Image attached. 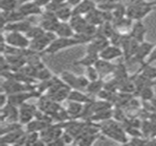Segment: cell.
<instances>
[{
    "mask_svg": "<svg viewBox=\"0 0 156 146\" xmlns=\"http://www.w3.org/2000/svg\"><path fill=\"white\" fill-rule=\"evenodd\" d=\"M134 96H138L142 100L143 102L151 101L154 98H155L154 86H147V87H144L136 91L134 93Z\"/></svg>",
    "mask_w": 156,
    "mask_h": 146,
    "instance_id": "d4e9b609",
    "label": "cell"
},
{
    "mask_svg": "<svg viewBox=\"0 0 156 146\" xmlns=\"http://www.w3.org/2000/svg\"><path fill=\"white\" fill-rule=\"evenodd\" d=\"M85 76L88 78V80L90 81H93V80H97L101 79L100 75L94 66H90V67L86 68V75Z\"/></svg>",
    "mask_w": 156,
    "mask_h": 146,
    "instance_id": "d590c367",
    "label": "cell"
},
{
    "mask_svg": "<svg viewBox=\"0 0 156 146\" xmlns=\"http://www.w3.org/2000/svg\"><path fill=\"white\" fill-rule=\"evenodd\" d=\"M154 62H156V45H154V47L152 49L150 55L148 56V58L146 59V60L144 61V63L142 64V65H152Z\"/></svg>",
    "mask_w": 156,
    "mask_h": 146,
    "instance_id": "74e56055",
    "label": "cell"
},
{
    "mask_svg": "<svg viewBox=\"0 0 156 146\" xmlns=\"http://www.w3.org/2000/svg\"><path fill=\"white\" fill-rule=\"evenodd\" d=\"M94 67L97 69L100 75V78L103 80L105 77H108L109 75H112V73L114 72L116 64L112 63V61L105 60V59L99 58V59L94 64Z\"/></svg>",
    "mask_w": 156,
    "mask_h": 146,
    "instance_id": "7c38bea8",
    "label": "cell"
},
{
    "mask_svg": "<svg viewBox=\"0 0 156 146\" xmlns=\"http://www.w3.org/2000/svg\"><path fill=\"white\" fill-rule=\"evenodd\" d=\"M147 33V29L142 21H134L132 27V29L128 33L133 39L142 43L145 40V36Z\"/></svg>",
    "mask_w": 156,
    "mask_h": 146,
    "instance_id": "5bb4252c",
    "label": "cell"
},
{
    "mask_svg": "<svg viewBox=\"0 0 156 146\" xmlns=\"http://www.w3.org/2000/svg\"><path fill=\"white\" fill-rule=\"evenodd\" d=\"M156 6V1L130 0L126 5V16L133 21H142Z\"/></svg>",
    "mask_w": 156,
    "mask_h": 146,
    "instance_id": "7a4b0ae2",
    "label": "cell"
},
{
    "mask_svg": "<svg viewBox=\"0 0 156 146\" xmlns=\"http://www.w3.org/2000/svg\"><path fill=\"white\" fill-rule=\"evenodd\" d=\"M72 8L73 7H71L68 3H65L59 5L54 13L59 21L68 22L72 16Z\"/></svg>",
    "mask_w": 156,
    "mask_h": 146,
    "instance_id": "7402d4cb",
    "label": "cell"
},
{
    "mask_svg": "<svg viewBox=\"0 0 156 146\" xmlns=\"http://www.w3.org/2000/svg\"><path fill=\"white\" fill-rule=\"evenodd\" d=\"M133 20H132L130 17L128 16H124L121 19H119L118 21L113 22V26L116 31L122 33V34H128L130 32V30L132 29V27L133 25Z\"/></svg>",
    "mask_w": 156,
    "mask_h": 146,
    "instance_id": "603a6c76",
    "label": "cell"
},
{
    "mask_svg": "<svg viewBox=\"0 0 156 146\" xmlns=\"http://www.w3.org/2000/svg\"><path fill=\"white\" fill-rule=\"evenodd\" d=\"M31 23L27 20H19L15 22L6 23L4 25V29L7 32H19V33H26L29 27H31Z\"/></svg>",
    "mask_w": 156,
    "mask_h": 146,
    "instance_id": "2e32d148",
    "label": "cell"
},
{
    "mask_svg": "<svg viewBox=\"0 0 156 146\" xmlns=\"http://www.w3.org/2000/svg\"><path fill=\"white\" fill-rule=\"evenodd\" d=\"M99 124H100L101 134L119 144H127L129 138L121 123L112 118Z\"/></svg>",
    "mask_w": 156,
    "mask_h": 146,
    "instance_id": "6da1fadb",
    "label": "cell"
},
{
    "mask_svg": "<svg viewBox=\"0 0 156 146\" xmlns=\"http://www.w3.org/2000/svg\"><path fill=\"white\" fill-rule=\"evenodd\" d=\"M67 1V3L70 5V6H72V7H74L75 5H77L81 0H66Z\"/></svg>",
    "mask_w": 156,
    "mask_h": 146,
    "instance_id": "f35d334b",
    "label": "cell"
},
{
    "mask_svg": "<svg viewBox=\"0 0 156 146\" xmlns=\"http://www.w3.org/2000/svg\"><path fill=\"white\" fill-rule=\"evenodd\" d=\"M25 17L30 16H37L42 14L41 6H39L36 2L34 1H26L22 3V5L17 9Z\"/></svg>",
    "mask_w": 156,
    "mask_h": 146,
    "instance_id": "4fadbf2b",
    "label": "cell"
},
{
    "mask_svg": "<svg viewBox=\"0 0 156 146\" xmlns=\"http://www.w3.org/2000/svg\"><path fill=\"white\" fill-rule=\"evenodd\" d=\"M99 59V55L97 54H93V53H90V52H86V55L76 60L74 62L75 65L77 66H82V67H90V66H94V64L96 63V61Z\"/></svg>",
    "mask_w": 156,
    "mask_h": 146,
    "instance_id": "f546056e",
    "label": "cell"
},
{
    "mask_svg": "<svg viewBox=\"0 0 156 146\" xmlns=\"http://www.w3.org/2000/svg\"><path fill=\"white\" fill-rule=\"evenodd\" d=\"M148 144H156V136L151 138V139H149Z\"/></svg>",
    "mask_w": 156,
    "mask_h": 146,
    "instance_id": "ab89813d",
    "label": "cell"
},
{
    "mask_svg": "<svg viewBox=\"0 0 156 146\" xmlns=\"http://www.w3.org/2000/svg\"><path fill=\"white\" fill-rule=\"evenodd\" d=\"M97 5L94 0H81L72 8V15L86 16L91 10L96 8Z\"/></svg>",
    "mask_w": 156,
    "mask_h": 146,
    "instance_id": "ac0fdd59",
    "label": "cell"
},
{
    "mask_svg": "<svg viewBox=\"0 0 156 146\" xmlns=\"http://www.w3.org/2000/svg\"><path fill=\"white\" fill-rule=\"evenodd\" d=\"M52 73L49 71L48 69H47L45 66L37 70L36 72V76H35V79L36 80H38L40 81H43V80H48L49 79L52 78Z\"/></svg>",
    "mask_w": 156,
    "mask_h": 146,
    "instance_id": "836d02e7",
    "label": "cell"
},
{
    "mask_svg": "<svg viewBox=\"0 0 156 146\" xmlns=\"http://www.w3.org/2000/svg\"><path fill=\"white\" fill-rule=\"evenodd\" d=\"M99 58L105 59V60L112 61V60L117 59H122L123 53H122V50L120 47L110 44L100 52Z\"/></svg>",
    "mask_w": 156,
    "mask_h": 146,
    "instance_id": "8fae6325",
    "label": "cell"
},
{
    "mask_svg": "<svg viewBox=\"0 0 156 146\" xmlns=\"http://www.w3.org/2000/svg\"><path fill=\"white\" fill-rule=\"evenodd\" d=\"M55 34L58 37H71L75 35L69 23L62 22V21H59V23L56 28Z\"/></svg>",
    "mask_w": 156,
    "mask_h": 146,
    "instance_id": "cb8c5ba5",
    "label": "cell"
},
{
    "mask_svg": "<svg viewBox=\"0 0 156 146\" xmlns=\"http://www.w3.org/2000/svg\"><path fill=\"white\" fill-rule=\"evenodd\" d=\"M46 31L40 27V26H31L29 27V29L25 33V35L27 36V37L31 40V39H34L41 35H43Z\"/></svg>",
    "mask_w": 156,
    "mask_h": 146,
    "instance_id": "d6a6232c",
    "label": "cell"
},
{
    "mask_svg": "<svg viewBox=\"0 0 156 146\" xmlns=\"http://www.w3.org/2000/svg\"><path fill=\"white\" fill-rule=\"evenodd\" d=\"M17 5V0H0V9L3 12L15 10Z\"/></svg>",
    "mask_w": 156,
    "mask_h": 146,
    "instance_id": "e575fe53",
    "label": "cell"
},
{
    "mask_svg": "<svg viewBox=\"0 0 156 146\" xmlns=\"http://www.w3.org/2000/svg\"><path fill=\"white\" fill-rule=\"evenodd\" d=\"M69 23L75 34H82L89 25L85 16L80 15H72Z\"/></svg>",
    "mask_w": 156,
    "mask_h": 146,
    "instance_id": "9a60e30c",
    "label": "cell"
},
{
    "mask_svg": "<svg viewBox=\"0 0 156 146\" xmlns=\"http://www.w3.org/2000/svg\"><path fill=\"white\" fill-rule=\"evenodd\" d=\"M137 73H140L144 77L151 80H156V67L152 65H142L136 71Z\"/></svg>",
    "mask_w": 156,
    "mask_h": 146,
    "instance_id": "1f68e13d",
    "label": "cell"
},
{
    "mask_svg": "<svg viewBox=\"0 0 156 146\" xmlns=\"http://www.w3.org/2000/svg\"><path fill=\"white\" fill-rule=\"evenodd\" d=\"M40 96H41V94L37 90L27 91H22V92L12 94V95H8L7 102L14 106L19 107L21 104L27 102L28 100H30L32 98H39Z\"/></svg>",
    "mask_w": 156,
    "mask_h": 146,
    "instance_id": "ba28073f",
    "label": "cell"
},
{
    "mask_svg": "<svg viewBox=\"0 0 156 146\" xmlns=\"http://www.w3.org/2000/svg\"><path fill=\"white\" fill-rule=\"evenodd\" d=\"M154 43H150V42H147V41H144L142 43H140L135 54L133 55V57L126 62V64H129V63H137L139 64L140 66L142 64L144 63V61L146 60V59L148 58V56L150 55L152 49L154 48Z\"/></svg>",
    "mask_w": 156,
    "mask_h": 146,
    "instance_id": "52a82bcc",
    "label": "cell"
},
{
    "mask_svg": "<svg viewBox=\"0 0 156 146\" xmlns=\"http://www.w3.org/2000/svg\"><path fill=\"white\" fill-rule=\"evenodd\" d=\"M1 114L3 115L5 122L7 123H18V107L10 103H6L3 108Z\"/></svg>",
    "mask_w": 156,
    "mask_h": 146,
    "instance_id": "e0dca14e",
    "label": "cell"
},
{
    "mask_svg": "<svg viewBox=\"0 0 156 146\" xmlns=\"http://www.w3.org/2000/svg\"><path fill=\"white\" fill-rule=\"evenodd\" d=\"M21 127H22V124H20V123H8V124H6L5 127L0 126V138H1L5 134L8 133V132H10V131H13V130L21 128Z\"/></svg>",
    "mask_w": 156,
    "mask_h": 146,
    "instance_id": "8d00e7d4",
    "label": "cell"
},
{
    "mask_svg": "<svg viewBox=\"0 0 156 146\" xmlns=\"http://www.w3.org/2000/svg\"><path fill=\"white\" fill-rule=\"evenodd\" d=\"M77 45H80V41L73 36L71 37H57L56 39H54L49 46L47 48V49L42 54H55L60 50H63L65 48H69Z\"/></svg>",
    "mask_w": 156,
    "mask_h": 146,
    "instance_id": "3957f363",
    "label": "cell"
},
{
    "mask_svg": "<svg viewBox=\"0 0 156 146\" xmlns=\"http://www.w3.org/2000/svg\"><path fill=\"white\" fill-rule=\"evenodd\" d=\"M103 87H104V80L102 79H99L97 80L90 81L85 91L86 93H88L90 96H97L99 92L103 89Z\"/></svg>",
    "mask_w": 156,
    "mask_h": 146,
    "instance_id": "f1b7e54d",
    "label": "cell"
},
{
    "mask_svg": "<svg viewBox=\"0 0 156 146\" xmlns=\"http://www.w3.org/2000/svg\"><path fill=\"white\" fill-rule=\"evenodd\" d=\"M42 19L40 21V27L47 32H54L56 31V28L59 23V20L57 18L54 12L46 10L45 12H42Z\"/></svg>",
    "mask_w": 156,
    "mask_h": 146,
    "instance_id": "30bf717a",
    "label": "cell"
},
{
    "mask_svg": "<svg viewBox=\"0 0 156 146\" xmlns=\"http://www.w3.org/2000/svg\"><path fill=\"white\" fill-rule=\"evenodd\" d=\"M1 87L8 96V95H12L15 93L22 92V91L36 90L37 85L24 83L15 79H5V81L1 83Z\"/></svg>",
    "mask_w": 156,
    "mask_h": 146,
    "instance_id": "277c9868",
    "label": "cell"
},
{
    "mask_svg": "<svg viewBox=\"0 0 156 146\" xmlns=\"http://www.w3.org/2000/svg\"><path fill=\"white\" fill-rule=\"evenodd\" d=\"M30 40L27 37L24 33L19 32H8V34L5 37V45L16 48L26 49L28 48Z\"/></svg>",
    "mask_w": 156,
    "mask_h": 146,
    "instance_id": "8992f818",
    "label": "cell"
},
{
    "mask_svg": "<svg viewBox=\"0 0 156 146\" xmlns=\"http://www.w3.org/2000/svg\"><path fill=\"white\" fill-rule=\"evenodd\" d=\"M26 125H27V132H37V133H40L43 129H45L47 126H48L49 123H46L44 121H41L39 119L34 118L32 121H30Z\"/></svg>",
    "mask_w": 156,
    "mask_h": 146,
    "instance_id": "4dcf8cb0",
    "label": "cell"
},
{
    "mask_svg": "<svg viewBox=\"0 0 156 146\" xmlns=\"http://www.w3.org/2000/svg\"><path fill=\"white\" fill-rule=\"evenodd\" d=\"M60 79L71 90H80V84H79V76H76L72 72L68 71V70L62 71L60 75Z\"/></svg>",
    "mask_w": 156,
    "mask_h": 146,
    "instance_id": "44dd1931",
    "label": "cell"
},
{
    "mask_svg": "<svg viewBox=\"0 0 156 146\" xmlns=\"http://www.w3.org/2000/svg\"><path fill=\"white\" fill-rule=\"evenodd\" d=\"M112 109H107V110H102L97 112H94L88 121L93 122V123H102L107 120H110L112 118Z\"/></svg>",
    "mask_w": 156,
    "mask_h": 146,
    "instance_id": "83f0119b",
    "label": "cell"
},
{
    "mask_svg": "<svg viewBox=\"0 0 156 146\" xmlns=\"http://www.w3.org/2000/svg\"><path fill=\"white\" fill-rule=\"evenodd\" d=\"M37 111V106L28 102H25L18 107V123L27 124L35 118Z\"/></svg>",
    "mask_w": 156,
    "mask_h": 146,
    "instance_id": "9c48e42d",
    "label": "cell"
},
{
    "mask_svg": "<svg viewBox=\"0 0 156 146\" xmlns=\"http://www.w3.org/2000/svg\"><path fill=\"white\" fill-rule=\"evenodd\" d=\"M56 38H57V36L54 32H47L46 31L43 35L37 37L34 39H31L29 42L28 48L34 52L42 54L47 49V48L49 46V44Z\"/></svg>",
    "mask_w": 156,
    "mask_h": 146,
    "instance_id": "5b68a950",
    "label": "cell"
},
{
    "mask_svg": "<svg viewBox=\"0 0 156 146\" xmlns=\"http://www.w3.org/2000/svg\"><path fill=\"white\" fill-rule=\"evenodd\" d=\"M67 101L86 104V103H89V102L92 101L93 99L88 93H84L80 90H71L69 94V97H68Z\"/></svg>",
    "mask_w": 156,
    "mask_h": 146,
    "instance_id": "ffe728a7",
    "label": "cell"
},
{
    "mask_svg": "<svg viewBox=\"0 0 156 146\" xmlns=\"http://www.w3.org/2000/svg\"><path fill=\"white\" fill-rule=\"evenodd\" d=\"M70 91H71V89L69 86L64 85L63 87L58 89L57 91H55L51 95H47V96L49 97L52 101L59 103V102H62V101L68 100V97H69V94Z\"/></svg>",
    "mask_w": 156,
    "mask_h": 146,
    "instance_id": "4316f807",
    "label": "cell"
},
{
    "mask_svg": "<svg viewBox=\"0 0 156 146\" xmlns=\"http://www.w3.org/2000/svg\"><path fill=\"white\" fill-rule=\"evenodd\" d=\"M69 101V103L67 105L66 110H67L69 115L70 116V118L71 119L80 118L83 108H84V104L75 102V101Z\"/></svg>",
    "mask_w": 156,
    "mask_h": 146,
    "instance_id": "484cf974",
    "label": "cell"
},
{
    "mask_svg": "<svg viewBox=\"0 0 156 146\" xmlns=\"http://www.w3.org/2000/svg\"><path fill=\"white\" fill-rule=\"evenodd\" d=\"M25 134V132L21 128L10 131L5 134L0 138V144H16L17 140Z\"/></svg>",
    "mask_w": 156,
    "mask_h": 146,
    "instance_id": "d6986e66",
    "label": "cell"
}]
</instances>
